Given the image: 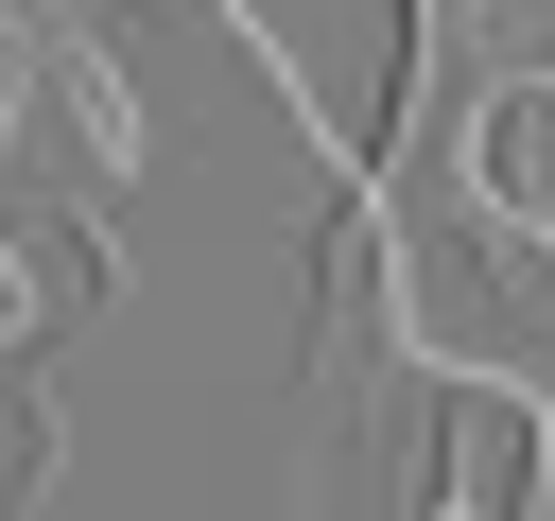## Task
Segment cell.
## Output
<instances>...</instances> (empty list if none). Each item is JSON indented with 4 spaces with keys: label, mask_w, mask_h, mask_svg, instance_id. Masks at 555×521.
<instances>
[{
    "label": "cell",
    "mask_w": 555,
    "mask_h": 521,
    "mask_svg": "<svg viewBox=\"0 0 555 521\" xmlns=\"http://www.w3.org/2000/svg\"><path fill=\"white\" fill-rule=\"evenodd\" d=\"M468 174H486V226H520V243L555 260V69H503V87H486Z\"/></svg>",
    "instance_id": "6da1fadb"
},
{
    "label": "cell",
    "mask_w": 555,
    "mask_h": 521,
    "mask_svg": "<svg viewBox=\"0 0 555 521\" xmlns=\"http://www.w3.org/2000/svg\"><path fill=\"white\" fill-rule=\"evenodd\" d=\"M52 469H69V417H52V382H35V365H0V521H35V504H52Z\"/></svg>",
    "instance_id": "7a4b0ae2"
}]
</instances>
